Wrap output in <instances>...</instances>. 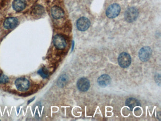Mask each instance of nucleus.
<instances>
[{
  "label": "nucleus",
  "instance_id": "14",
  "mask_svg": "<svg viewBox=\"0 0 161 121\" xmlns=\"http://www.w3.org/2000/svg\"><path fill=\"white\" fill-rule=\"evenodd\" d=\"M69 80V77L66 74L61 75L57 81V85L60 88L63 87L65 86Z\"/></svg>",
  "mask_w": 161,
  "mask_h": 121
},
{
  "label": "nucleus",
  "instance_id": "15",
  "mask_svg": "<svg viewBox=\"0 0 161 121\" xmlns=\"http://www.w3.org/2000/svg\"><path fill=\"white\" fill-rule=\"evenodd\" d=\"M37 73L43 79H46L49 77V72L45 68H41Z\"/></svg>",
  "mask_w": 161,
  "mask_h": 121
},
{
  "label": "nucleus",
  "instance_id": "16",
  "mask_svg": "<svg viewBox=\"0 0 161 121\" xmlns=\"http://www.w3.org/2000/svg\"><path fill=\"white\" fill-rule=\"evenodd\" d=\"M44 12V9L43 7L40 5H37L35 7L34 10H33V13L34 15H41Z\"/></svg>",
  "mask_w": 161,
  "mask_h": 121
},
{
  "label": "nucleus",
  "instance_id": "18",
  "mask_svg": "<svg viewBox=\"0 0 161 121\" xmlns=\"http://www.w3.org/2000/svg\"><path fill=\"white\" fill-rule=\"evenodd\" d=\"M35 98H32V99H30V100H29V101H28V103H27V104H29L31 102H32L34 100V99H35Z\"/></svg>",
  "mask_w": 161,
  "mask_h": 121
},
{
  "label": "nucleus",
  "instance_id": "3",
  "mask_svg": "<svg viewBox=\"0 0 161 121\" xmlns=\"http://www.w3.org/2000/svg\"><path fill=\"white\" fill-rule=\"evenodd\" d=\"M121 7L117 3H114L109 6L106 11V15L110 19L116 18L119 15Z\"/></svg>",
  "mask_w": 161,
  "mask_h": 121
},
{
  "label": "nucleus",
  "instance_id": "11",
  "mask_svg": "<svg viewBox=\"0 0 161 121\" xmlns=\"http://www.w3.org/2000/svg\"><path fill=\"white\" fill-rule=\"evenodd\" d=\"M111 82V78L107 74L102 75L98 80V84L102 87H106L110 84Z\"/></svg>",
  "mask_w": 161,
  "mask_h": 121
},
{
  "label": "nucleus",
  "instance_id": "4",
  "mask_svg": "<svg viewBox=\"0 0 161 121\" xmlns=\"http://www.w3.org/2000/svg\"><path fill=\"white\" fill-rule=\"evenodd\" d=\"M118 63L122 68H127L130 66L131 63L130 56L127 53H122L119 56Z\"/></svg>",
  "mask_w": 161,
  "mask_h": 121
},
{
  "label": "nucleus",
  "instance_id": "13",
  "mask_svg": "<svg viewBox=\"0 0 161 121\" xmlns=\"http://www.w3.org/2000/svg\"><path fill=\"white\" fill-rule=\"evenodd\" d=\"M126 105L130 108L131 110H132L133 108L138 106H140V104L138 100L136 98H129L127 99L126 101Z\"/></svg>",
  "mask_w": 161,
  "mask_h": 121
},
{
  "label": "nucleus",
  "instance_id": "5",
  "mask_svg": "<svg viewBox=\"0 0 161 121\" xmlns=\"http://www.w3.org/2000/svg\"><path fill=\"white\" fill-rule=\"evenodd\" d=\"M53 43L56 48L58 50H63L66 46V40L61 35H56L54 36Z\"/></svg>",
  "mask_w": 161,
  "mask_h": 121
},
{
  "label": "nucleus",
  "instance_id": "2",
  "mask_svg": "<svg viewBox=\"0 0 161 121\" xmlns=\"http://www.w3.org/2000/svg\"><path fill=\"white\" fill-rule=\"evenodd\" d=\"M15 85L17 89L21 92L27 91L30 87V82L25 78H19L15 82Z\"/></svg>",
  "mask_w": 161,
  "mask_h": 121
},
{
  "label": "nucleus",
  "instance_id": "6",
  "mask_svg": "<svg viewBox=\"0 0 161 121\" xmlns=\"http://www.w3.org/2000/svg\"><path fill=\"white\" fill-rule=\"evenodd\" d=\"M152 55V50L149 46H146L140 50L138 56L140 60L142 62L148 61Z\"/></svg>",
  "mask_w": 161,
  "mask_h": 121
},
{
  "label": "nucleus",
  "instance_id": "17",
  "mask_svg": "<svg viewBox=\"0 0 161 121\" xmlns=\"http://www.w3.org/2000/svg\"><path fill=\"white\" fill-rule=\"evenodd\" d=\"M9 82V79L8 77L4 75L3 73H0V84H4L8 83Z\"/></svg>",
  "mask_w": 161,
  "mask_h": 121
},
{
  "label": "nucleus",
  "instance_id": "1",
  "mask_svg": "<svg viewBox=\"0 0 161 121\" xmlns=\"http://www.w3.org/2000/svg\"><path fill=\"white\" fill-rule=\"evenodd\" d=\"M138 14L139 12L137 8L134 7H130L125 11V19L127 22L132 23L136 21L138 18Z\"/></svg>",
  "mask_w": 161,
  "mask_h": 121
},
{
  "label": "nucleus",
  "instance_id": "10",
  "mask_svg": "<svg viewBox=\"0 0 161 121\" xmlns=\"http://www.w3.org/2000/svg\"><path fill=\"white\" fill-rule=\"evenodd\" d=\"M51 14L53 18L55 19H59L63 17L64 12L61 7L55 6L51 9Z\"/></svg>",
  "mask_w": 161,
  "mask_h": 121
},
{
  "label": "nucleus",
  "instance_id": "9",
  "mask_svg": "<svg viewBox=\"0 0 161 121\" xmlns=\"http://www.w3.org/2000/svg\"><path fill=\"white\" fill-rule=\"evenodd\" d=\"M18 24V19L14 17H9L6 19L3 23V26L7 29H14Z\"/></svg>",
  "mask_w": 161,
  "mask_h": 121
},
{
  "label": "nucleus",
  "instance_id": "12",
  "mask_svg": "<svg viewBox=\"0 0 161 121\" xmlns=\"http://www.w3.org/2000/svg\"><path fill=\"white\" fill-rule=\"evenodd\" d=\"M26 1L25 0H14L12 3V7L15 11L19 12L24 9L26 7Z\"/></svg>",
  "mask_w": 161,
  "mask_h": 121
},
{
  "label": "nucleus",
  "instance_id": "8",
  "mask_svg": "<svg viewBox=\"0 0 161 121\" xmlns=\"http://www.w3.org/2000/svg\"><path fill=\"white\" fill-rule=\"evenodd\" d=\"M77 87L79 90L82 92L88 91L90 87V82L86 78L79 79L77 82Z\"/></svg>",
  "mask_w": 161,
  "mask_h": 121
},
{
  "label": "nucleus",
  "instance_id": "7",
  "mask_svg": "<svg viewBox=\"0 0 161 121\" xmlns=\"http://www.w3.org/2000/svg\"><path fill=\"white\" fill-rule=\"evenodd\" d=\"M90 21L88 18L81 17L77 20L76 25L78 30L85 31L90 27Z\"/></svg>",
  "mask_w": 161,
  "mask_h": 121
}]
</instances>
